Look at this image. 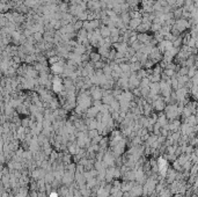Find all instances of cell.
Returning <instances> with one entry per match:
<instances>
[{
    "label": "cell",
    "mask_w": 198,
    "mask_h": 197,
    "mask_svg": "<svg viewBox=\"0 0 198 197\" xmlns=\"http://www.w3.org/2000/svg\"><path fill=\"white\" fill-rule=\"evenodd\" d=\"M188 27H189L188 21L184 20V19H180V20H177V21L175 22V29H176L177 31H183V30H185V28H188Z\"/></svg>",
    "instance_id": "6da1fadb"
},
{
    "label": "cell",
    "mask_w": 198,
    "mask_h": 197,
    "mask_svg": "<svg viewBox=\"0 0 198 197\" xmlns=\"http://www.w3.org/2000/svg\"><path fill=\"white\" fill-rule=\"evenodd\" d=\"M166 113H167V116H168L169 118H174V117H176V116H177V114H178V109H177V107H176V106H169V107H167Z\"/></svg>",
    "instance_id": "7a4b0ae2"
},
{
    "label": "cell",
    "mask_w": 198,
    "mask_h": 197,
    "mask_svg": "<svg viewBox=\"0 0 198 197\" xmlns=\"http://www.w3.org/2000/svg\"><path fill=\"white\" fill-rule=\"evenodd\" d=\"M100 33H101V36L103 38H107V37L111 36V29L108 26H101L100 27Z\"/></svg>",
    "instance_id": "3957f363"
},
{
    "label": "cell",
    "mask_w": 198,
    "mask_h": 197,
    "mask_svg": "<svg viewBox=\"0 0 198 197\" xmlns=\"http://www.w3.org/2000/svg\"><path fill=\"white\" fill-rule=\"evenodd\" d=\"M53 89L57 93L62 92V89H63V82H62V80L59 78H54L53 79Z\"/></svg>",
    "instance_id": "277c9868"
},
{
    "label": "cell",
    "mask_w": 198,
    "mask_h": 197,
    "mask_svg": "<svg viewBox=\"0 0 198 197\" xmlns=\"http://www.w3.org/2000/svg\"><path fill=\"white\" fill-rule=\"evenodd\" d=\"M143 23V20L141 19H131L130 23H129V28L130 29H138V27Z\"/></svg>",
    "instance_id": "5b68a950"
},
{
    "label": "cell",
    "mask_w": 198,
    "mask_h": 197,
    "mask_svg": "<svg viewBox=\"0 0 198 197\" xmlns=\"http://www.w3.org/2000/svg\"><path fill=\"white\" fill-rule=\"evenodd\" d=\"M101 55L100 53H96V52H93V53H91V60L93 62V63H96V62H100V59H101Z\"/></svg>",
    "instance_id": "8992f818"
},
{
    "label": "cell",
    "mask_w": 198,
    "mask_h": 197,
    "mask_svg": "<svg viewBox=\"0 0 198 197\" xmlns=\"http://www.w3.org/2000/svg\"><path fill=\"white\" fill-rule=\"evenodd\" d=\"M155 107H156V109H159V110H161L162 108H165V103H163V101H161V100L155 101Z\"/></svg>",
    "instance_id": "52a82bcc"
},
{
    "label": "cell",
    "mask_w": 198,
    "mask_h": 197,
    "mask_svg": "<svg viewBox=\"0 0 198 197\" xmlns=\"http://www.w3.org/2000/svg\"><path fill=\"white\" fill-rule=\"evenodd\" d=\"M34 38L36 41H41L42 40V34L41 33H34Z\"/></svg>",
    "instance_id": "ba28073f"
},
{
    "label": "cell",
    "mask_w": 198,
    "mask_h": 197,
    "mask_svg": "<svg viewBox=\"0 0 198 197\" xmlns=\"http://www.w3.org/2000/svg\"><path fill=\"white\" fill-rule=\"evenodd\" d=\"M101 95H102V94H101V92H100V91H95V92L93 93V98H96V100H99V98H101Z\"/></svg>",
    "instance_id": "9c48e42d"
},
{
    "label": "cell",
    "mask_w": 198,
    "mask_h": 197,
    "mask_svg": "<svg viewBox=\"0 0 198 197\" xmlns=\"http://www.w3.org/2000/svg\"><path fill=\"white\" fill-rule=\"evenodd\" d=\"M165 73H166V75H168V77H172V75H174V71L172 69H166V70H165Z\"/></svg>",
    "instance_id": "30bf717a"
},
{
    "label": "cell",
    "mask_w": 198,
    "mask_h": 197,
    "mask_svg": "<svg viewBox=\"0 0 198 197\" xmlns=\"http://www.w3.org/2000/svg\"><path fill=\"white\" fill-rule=\"evenodd\" d=\"M50 197H58V195H57V193H52Z\"/></svg>",
    "instance_id": "8fae6325"
}]
</instances>
